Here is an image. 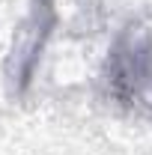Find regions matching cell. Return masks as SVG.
Wrapping results in <instances>:
<instances>
[{"instance_id": "cell-1", "label": "cell", "mask_w": 152, "mask_h": 155, "mask_svg": "<svg viewBox=\"0 0 152 155\" xmlns=\"http://www.w3.org/2000/svg\"><path fill=\"white\" fill-rule=\"evenodd\" d=\"M104 101L134 116H152V27L131 18L116 30L98 72Z\"/></svg>"}, {"instance_id": "cell-2", "label": "cell", "mask_w": 152, "mask_h": 155, "mask_svg": "<svg viewBox=\"0 0 152 155\" xmlns=\"http://www.w3.org/2000/svg\"><path fill=\"white\" fill-rule=\"evenodd\" d=\"M60 3L63 0H30L6 57V87L12 96H27L33 87L39 63L60 27Z\"/></svg>"}]
</instances>
